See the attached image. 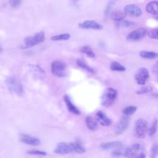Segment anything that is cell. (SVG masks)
<instances>
[{"label":"cell","mask_w":158,"mask_h":158,"mask_svg":"<svg viewBox=\"0 0 158 158\" xmlns=\"http://www.w3.org/2000/svg\"><path fill=\"white\" fill-rule=\"evenodd\" d=\"M6 85L12 93L18 96H20L23 93V88L22 83L14 76L7 77L6 80Z\"/></svg>","instance_id":"cell-1"},{"label":"cell","mask_w":158,"mask_h":158,"mask_svg":"<svg viewBox=\"0 0 158 158\" xmlns=\"http://www.w3.org/2000/svg\"><path fill=\"white\" fill-rule=\"evenodd\" d=\"M117 96V91L112 88L106 89L101 98V105L104 107H110Z\"/></svg>","instance_id":"cell-2"},{"label":"cell","mask_w":158,"mask_h":158,"mask_svg":"<svg viewBox=\"0 0 158 158\" xmlns=\"http://www.w3.org/2000/svg\"><path fill=\"white\" fill-rule=\"evenodd\" d=\"M45 40L44 31H40L33 36H27L24 39V44L22 47L23 49L30 48L43 43Z\"/></svg>","instance_id":"cell-3"},{"label":"cell","mask_w":158,"mask_h":158,"mask_svg":"<svg viewBox=\"0 0 158 158\" xmlns=\"http://www.w3.org/2000/svg\"><path fill=\"white\" fill-rule=\"evenodd\" d=\"M51 72L54 76L62 78L67 75V67L65 63L60 60H55L51 64Z\"/></svg>","instance_id":"cell-4"},{"label":"cell","mask_w":158,"mask_h":158,"mask_svg":"<svg viewBox=\"0 0 158 158\" xmlns=\"http://www.w3.org/2000/svg\"><path fill=\"white\" fill-rule=\"evenodd\" d=\"M135 131L138 138L141 139L145 138L148 131V125L147 121L143 118L138 119L135 122Z\"/></svg>","instance_id":"cell-5"},{"label":"cell","mask_w":158,"mask_h":158,"mask_svg":"<svg viewBox=\"0 0 158 158\" xmlns=\"http://www.w3.org/2000/svg\"><path fill=\"white\" fill-rule=\"evenodd\" d=\"M142 149L143 148L140 144H133L125 149L123 155L126 157H137L138 154L142 152Z\"/></svg>","instance_id":"cell-6"},{"label":"cell","mask_w":158,"mask_h":158,"mask_svg":"<svg viewBox=\"0 0 158 158\" xmlns=\"http://www.w3.org/2000/svg\"><path fill=\"white\" fill-rule=\"evenodd\" d=\"M149 77L148 70L145 67L139 68L135 74V79L138 85H143Z\"/></svg>","instance_id":"cell-7"},{"label":"cell","mask_w":158,"mask_h":158,"mask_svg":"<svg viewBox=\"0 0 158 158\" xmlns=\"http://www.w3.org/2000/svg\"><path fill=\"white\" fill-rule=\"evenodd\" d=\"M147 33V31L144 28H137L130 32L127 36V40L128 41H138L143 38Z\"/></svg>","instance_id":"cell-8"},{"label":"cell","mask_w":158,"mask_h":158,"mask_svg":"<svg viewBox=\"0 0 158 158\" xmlns=\"http://www.w3.org/2000/svg\"><path fill=\"white\" fill-rule=\"evenodd\" d=\"M19 140L22 143L31 146H39L41 143L40 140L37 137L24 133L20 134Z\"/></svg>","instance_id":"cell-9"},{"label":"cell","mask_w":158,"mask_h":158,"mask_svg":"<svg viewBox=\"0 0 158 158\" xmlns=\"http://www.w3.org/2000/svg\"><path fill=\"white\" fill-rule=\"evenodd\" d=\"M54 152L57 154L64 155L73 152V150L70 143L60 142L56 145V147L54 150Z\"/></svg>","instance_id":"cell-10"},{"label":"cell","mask_w":158,"mask_h":158,"mask_svg":"<svg viewBox=\"0 0 158 158\" xmlns=\"http://www.w3.org/2000/svg\"><path fill=\"white\" fill-rule=\"evenodd\" d=\"M123 12L126 15L132 17H139L142 15V10L136 4H128L125 6Z\"/></svg>","instance_id":"cell-11"},{"label":"cell","mask_w":158,"mask_h":158,"mask_svg":"<svg viewBox=\"0 0 158 158\" xmlns=\"http://www.w3.org/2000/svg\"><path fill=\"white\" fill-rule=\"evenodd\" d=\"M129 122H130V119L128 117V116L125 115L124 117H123L120 120V121L118 122V123L116 126L115 130V134L117 135H121L123 132H124L129 125Z\"/></svg>","instance_id":"cell-12"},{"label":"cell","mask_w":158,"mask_h":158,"mask_svg":"<svg viewBox=\"0 0 158 158\" xmlns=\"http://www.w3.org/2000/svg\"><path fill=\"white\" fill-rule=\"evenodd\" d=\"M78 27L80 28L83 29H93V30H101L102 26L94 20H85L78 24Z\"/></svg>","instance_id":"cell-13"},{"label":"cell","mask_w":158,"mask_h":158,"mask_svg":"<svg viewBox=\"0 0 158 158\" xmlns=\"http://www.w3.org/2000/svg\"><path fill=\"white\" fill-rule=\"evenodd\" d=\"M96 120L102 125L107 127L112 123V120L102 111L99 110L96 114Z\"/></svg>","instance_id":"cell-14"},{"label":"cell","mask_w":158,"mask_h":158,"mask_svg":"<svg viewBox=\"0 0 158 158\" xmlns=\"http://www.w3.org/2000/svg\"><path fill=\"white\" fill-rule=\"evenodd\" d=\"M64 101L65 103L66 107L68 109V110L74 114L76 115H80V111L79 110V109L72 103L70 97L67 95L65 94L64 96Z\"/></svg>","instance_id":"cell-15"},{"label":"cell","mask_w":158,"mask_h":158,"mask_svg":"<svg viewBox=\"0 0 158 158\" xmlns=\"http://www.w3.org/2000/svg\"><path fill=\"white\" fill-rule=\"evenodd\" d=\"M122 146V143L120 141H115L107 143H103L101 144L100 148L103 150H109L112 149L120 148Z\"/></svg>","instance_id":"cell-16"},{"label":"cell","mask_w":158,"mask_h":158,"mask_svg":"<svg viewBox=\"0 0 158 158\" xmlns=\"http://www.w3.org/2000/svg\"><path fill=\"white\" fill-rule=\"evenodd\" d=\"M146 10L147 12L152 15H157L158 14V4L157 1H151L147 4L146 6Z\"/></svg>","instance_id":"cell-17"},{"label":"cell","mask_w":158,"mask_h":158,"mask_svg":"<svg viewBox=\"0 0 158 158\" xmlns=\"http://www.w3.org/2000/svg\"><path fill=\"white\" fill-rule=\"evenodd\" d=\"M85 123L87 128L90 130L94 131L98 127V121L91 116L86 117Z\"/></svg>","instance_id":"cell-18"},{"label":"cell","mask_w":158,"mask_h":158,"mask_svg":"<svg viewBox=\"0 0 158 158\" xmlns=\"http://www.w3.org/2000/svg\"><path fill=\"white\" fill-rule=\"evenodd\" d=\"M69 143L72 148L73 152H75L78 154H82L86 152L85 148L83 146L82 144L80 141H77L71 142Z\"/></svg>","instance_id":"cell-19"},{"label":"cell","mask_w":158,"mask_h":158,"mask_svg":"<svg viewBox=\"0 0 158 158\" xmlns=\"http://www.w3.org/2000/svg\"><path fill=\"white\" fill-rule=\"evenodd\" d=\"M110 19L114 21H120L124 19L126 14L124 12L120 10H114L110 13Z\"/></svg>","instance_id":"cell-20"},{"label":"cell","mask_w":158,"mask_h":158,"mask_svg":"<svg viewBox=\"0 0 158 158\" xmlns=\"http://www.w3.org/2000/svg\"><path fill=\"white\" fill-rule=\"evenodd\" d=\"M77 64L79 67L86 70L87 72H88L91 73H95L94 69H93L92 67L89 66L86 63V62L85 60H83V59H78L77 60Z\"/></svg>","instance_id":"cell-21"},{"label":"cell","mask_w":158,"mask_h":158,"mask_svg":"<svg viewBox=\"0 0 158 158\" xmlns=\"http://www.w3.org/2000/svg\"><path fill=\"white\" fill-rule=\"evenodd\" d=\"M139 56L144 59H153L157 57V53L152 51H142L139 52Z\"/></svg>","instance_id":"cell-22"},{"label":"cell","mask_w":158,"mask_h":158,"mask_svg":"<svg viewBox=\"0 0 158 158\" xmlns=\"http://www.w3.org/2000/svg\"><path fill=\"white\" fill-rule=\"evenodd\" d=\"M110 69L112 71L117 72H124L126 70V67L120 64L119 62L114 61L110 65Z\"/></svg>","instance_id":"cell-23"},{"label":"cell","mask_w":158,"mask_h":158,"mask_svg":"<svg viewBox=\"0 0 158 158\" xmlns=\"http://www.w3.org/2000/svg\"><path fill=\"white\" fill-rule=\"evenodd\" d=\"M80 51L82 53L85 54L87 56H88L89 57H95L94 52L92 51L91 47L89 46H82L80 48Z\"/></svg>","instance_id":"cell-24"},{"label":"cell","mask_w":158,"mask_h":158,"mask_svg":"<svg viewBox=\"0 0 158 158\" xmlns=\"http://www.w3.org/2000/svg\"><path fill=\"white\" fill-rule=\"evenodd\" d=\"M70 38V35L69 33H63L57 35H54L51 37L52 41H63L67 40Z\"/></svg>","instance_id":"cell-25"},{"label":"cell","mask_w":158,"mask_h":158,"mask_svg":"<svg viewBox=\"0 0 158 158\" xmlns=\"http://www.w3.org/2000/svg\"><path fill=\"white\" fill-rule=\"evenodd\" d=\"M136 109H137V107L136 106H130L125 107L123 109L122 112L125 116H130L136 112Z\"/></svg>","instance_id":"cell-26"},{"label":"cell","mask_w":158,"mask_h":158,"mask_svg":"<svg viewBox=\"0 0 158 158\" xmlns=\"http://www.w3.org/2000/svg\"><path fill=\"white\" fill-rule=\"evenodd\" d=\"M153 90V88L150 86H143L137 91H136V94H143L148 93H150Z\"/></svg>","instance_id":"cell-27"},{"label":"cell","mask_w":158,"mask_h":158,"mask_svg":"<svg viewBox=\"0 0 158 158\" xmlns=\"http://www.w3.org/2000/svg\"><path fill=\"white\" fill-rule=\"evenodd\" d=\"M118 27H131L134 25L135 23L133 22H131V21H128V20H121L120 21H117L116 23Z\"/></svg>","instance_id":"cell-28"},{"label":"cell","mask_w":158,"mask_h":158,"mask_svg":"<svg viewBox=\"0 0 158 158\" xmlns=\"http://www.w3.org/2000/svg\"><path fill=\"white\" fill-rule=\"evenodd\" d=\"M157 120L156 118L154 120V122H152L149 130L148 131L149 136H152L156 133V132L157 131Z\"/></svg>","instance_id":"cell-29"},{"label":"cell","mask_w":158,"mask_h":158,"mask_svg":"<svg viewBox=\"0 0 158 158\" xmlns=\"http://www.w3.org/2000/svg\"><path fill=\"white\" fill-rule=\"evenodd\" d=\"M148 36L151 38L157 40V28H154L152 30H150L147 32Z\"/></svg>","instance_id":"cell-30"},{"label":"cell","mask_w":158,"mask_h":158,"mask_svg":"<svg viewBox=\"0 0 158 158\" xmlns=\"http://www.w3.org/2000/svg\"><path fill=\"white\" fill-rule=\"evenodd\" d=\"M157 143H154L151 149V158H154L157 156Z\"/></svg>","instance_id":"cell-31"},{"label":"cell","mask_w":158,"mask_h":158,"mask_svg":"<svg viewBox=\"0 0 158 158\" xmlns=\"http://www.w3.org/2000/svg\"><path fill=\"white\" fill-rule=\"evenodd\" d=\"M27 153L32 155H39V156H46L47 153L44 151H38V150H30L27 151Z\"/></svg>","instance_id":"cell-32"},{"label":"cell","mask_w":158,"mask_h":158,"mask_svg":"<svg viewBox=\"0 0 158 158\" xmlns=\"http://www.w3.org/2000/svg\"><path fill=\"white\" fill-rule=\"evenodd\" d=\"M9 2L11 7H17L20 5L21 2V0H9Z\"/></svg>","instance_id":"cell-33"},{"label":"cell","mask_w":158,"mask_h":158,"mask_svg":"<svg viewBox=\"0 0 158 158\" xmlns=\"http://www.w3.org/2000/svg\"><path fill=\"white\" fill-rule=\"evenodd\" d=\"M113 4H114L113 2H109V4H108V5H107V7H106V9L105 10V15H106V16H107L109 14V13L110 12V9H111Z\"/></svg>","instance_id":"cell-34"},{"label":"cell","mask_w":158,"mask_h":158,"mask_svg":"<svg viewBox=\"0 0 158 158\" xmlns=\"http://www.w3.org/2000/svg\"><path fill=\"white\" fill-rule=\"evenodd\" d=\"M112 155L114 156H122V155H123V153H122L120 151L115 150V151H114L112 152Z\"/></svg>","instance_id":"cell-35"},{"label":"cell","mask_w":158,"mask_h":158,"mask_svg":"<svg viewBox=\"0 0 158 158\" xmlns=\"http://www.w3.org/2000/svg\"><path fill=\"white\" fill-rule=\"evenodd\" d=\"M153 71L157 73V62H156L154 65V66L153 67Z\"/></svg>","instance_id":"cell-36"},{"label":"cell","mask_w":158,"mask_h":158,"mask_svg":"<svg viewBox=\"0 0 158 158\" xmlns=\"http://www.w3.org/2000/svg\"><path fill=\"white\" fill-rule=\"evenodd\" d=\"M2 51V48H1V46H0V52H1Z\"/></svg>","instance_id":"cell-37"}]
</instances>
